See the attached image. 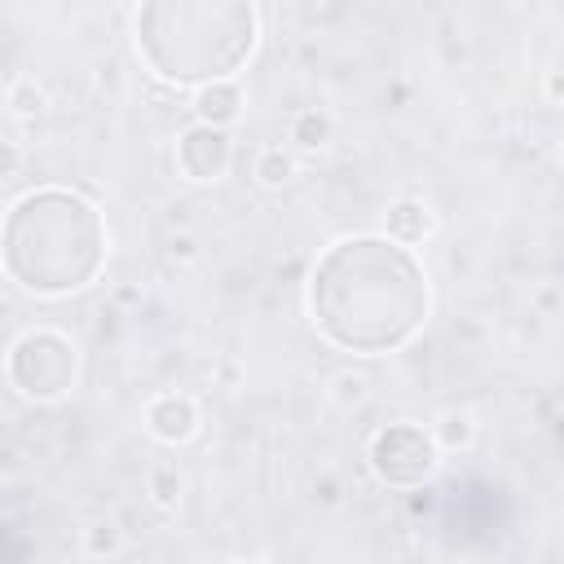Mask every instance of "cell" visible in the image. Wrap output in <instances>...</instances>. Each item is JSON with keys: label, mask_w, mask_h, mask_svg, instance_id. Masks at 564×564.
I'll use <instances>...</instances> for the list:
<instances>
[{"label": "cell", "mask_w": 564, "mask_h": 564, "mask_svg": "<svg viewBox=\"0 0 564 564\" xmlns=\"http://www.w3.org/2000/svg\"><path fill=\"white\" fill-rule=\"evenodd\" d=\"M427 313V273L414 247H401L388 234H348L330 242L308 273V317L339 352H397L423 330Z\"/></svg>", "instance_id": "obj_1"}, {"label": "cell", "mask_w": 564, "mask_h": 564, "mask_svg": "<svg viewBox=\"0 0 564 564\" xmlns=\"http://www.w3.org/2000/svg\"><path fill=\"white\" fill-rule=\"evenodd\" d=\"M4 273L26 295L57 300L75 295L106 269L110 256V229L75 189L44 185L22 194L4 216Z\"/></svg>", "instance_id": "obj_2"}, {"label": "cell", "mask_w": 564, "mask_h": 564, "mask_svg": "<svg viewBox=\"0 0 564 564\" xmlns=\"http://www.w3.org/2000/svg\"><path fill=\"white\" fill-rule=\"evenodd\" d=\"M137 53L176 88L225 84L260 40V9L247 0H150L132 13Z\"/></svg>", "instance_id": "obj_3"}, {"label": "cell", "mask_w": 564, "mask_h": 564, "mask_svg": "<svg viewBox=\"0 0 564 564\" xmlns=\"http://www.w3.org/2000/svg\"><path fill=\"white\" fill-rule=\"evenodd\" d=\"M4 375H9V388L35 405L62 401L79 379V348L70 335L53 326H31L9 344Z\"/></svg>", "instance_id": "obj_4"}, {"label": "cell", "mask_w": 564, "mask_h": 564, "mask_svg": "<svg viewBox=\"0 0 564 564\" xmlns=\"http://www.w3.org/2000/svg\"><path fill=\"white\" fill-rule=\"evenodd\" d=\"M366 458L375 467V476L383 485H397V489H414L423 485L436 463H441V445L432 436V427L423 423H410V419H397V423H383L370 445H366Z\"/></svg>", "instance_id": "obj_5"}, {"label": "cell", "mask_w": 564, "mask_h": 564, "mask_svg": "<svg viewBox=\"0 0 564 564\" xmlns=\"http://www.w3.org/2000/svg\"><path fill=\"white\" fill-rule=\"evenodd\" d=\"M234 163V141L225 128H212V123H189L176 141V167L185 181H198V185H212L229 172Z\"/></svg>", "instance_id": "obj_6"}, {"label": "cell", "mask_w": 564, "mask_h": 564, "mask_svg": "<svg viewBox=\"0 0 564 564\" xmlns=\"http://www.w3.org/2000/svg\"><path fill=\"white\" fill-rule=\"evenodd\" d=\"M145 427L163 445H185L198 432V405L185 392H163L145 405Z\"/></svg>", "instance_id": "obj_7"}, {"label": "cell", "mask_w": 564, "mask_h": 564, "mask_svg": "<svg viewBox=\"0 0 564 564\" xmlns=\"http://www.w3.org/2000/svg\"><path fill=\"white\" fill-rule=\"evenodd\" d=\"M432 207L423 203V198H397V203H388V212H383V234L392 238V242H401V247H414V242H423L427 234H432Z\"/></svg>", "instance_id": "obj_8"}, {"label": "cell", "mask_w": 564, "mask_h": 564, "mask_svg": "<svg viewBox=\"0 0 564 564\" xmlns=\"http://www.w3.org/2000/svg\"><path fill=\"white\" fill-rule=\"evenodd\" d=\"M194 115H198V123H212V128H229V123L242 115V88H238L234 79L198 88V93H194Z\"/></svg>", "instance_id": "obj_9"}, {"label": "cell", "mask_w": 564, "mask_h": 564, "mask_svg": "<svg viewBox=\"0 0 564 564\" xmlns=\"http://www.w3.org/2000/svg\"><path fill=\"white\" fill-rule=\"evenodd\" d=\"M291 141L300 150H317L330 141V115L326 110H295L291 115Z\"/></svg>", "instance_id": "obj_10"}, {"label": "cell", "mask_w": 564, "mask_h": 564, "mask_svg": "<svg viewBox=\"0 0 564 564\" xmlns=\"http://www.w3.org/2000/svg\"><path fill=\"white\" fill-rule=\"evenodd\" d=\"M291 176H295V159H291L282 145H269V150L256 154V181H260L264 189H282Z\"/></svg>", "instance_id": "obj_11"}, {"label": "cell", "mask_w": 564, "mask_h": 564, "mask_svg": "<svg viewBox=\"0 0 564 564\" xmlns=\"http://www.w3.org/2000/svg\"><path fill=\"white\" fill-rule=\"evenodd\" d=\"M145 494H150L154 507L176 511V502H181V476H176V467H172V463L150 467V471H145Z\"/></svg>", "instance_id": "obj_12"}, {"label": "cell", "mask_w": 564, "mask_h": 564, "mask_svg": "<svg viewBox=\"0 0 564 564\" xmlns=\"http://www.w3.org/2000/svg\"><path fill=\"white\" fill-rule=\"evenodd\" d=\"M432 436H436V445H441V449H463V445H471L476 423H471L467 414L449 410V414H441V419L432 423Z\"/></svg>", "instance_id": "obj_13"}, {"label": "cell", "mask_w": 564, "mask_h": 564, "mask_svg": "<svg viewBox=\"0 0 564 564\" xmlns=\"http://www.w3.org/2000/svg\"><path fill=\"white\" fill-rule=\"evenodd\" d=\"M119 546H123L119 524L97 520V524H88V529H84V551H88L93 560H110V555H119Z\"/></svg>", "instance_id": "obj_14"}, {"label": "cell", "mask_w": 564, "mask_h": 564, "mask_svg": "<svg viewBox=\"0 0 564 564\" xmlns=\"http://www.w3.org/2000/svg\"><path fill=\"white\" fill-rule=\"evenodd\" d=\"M40 106H44V97H40V88L31 79H13L9 84V110L13 115H35Z\"/></svg>", "instance_id": "obj_15"}, {"label": "cell", "mask_w": 564, "mask_h": 564, "mask_svg": "<svg viewBox=\"0 0 564 564\" xmlns=\"http://www.w3.org/2000/svg\"><path fill=\"white\" fill-rule=\"evenodd\" d=\"M546 97L551 101H564V70H551L546 75Z\"/></svg>", "instance_id": "obj_16"}, {"label": "cell", "mask_w": 564, "mask_h": 564, "mask_svg": "<svg viewBox=\"0 0 564 564\" xmlns=\"http://www.w3.org/2000/svg\"><path fill=\"white\" fill-rule=\"evenodd\" d=\"M560 163H564V137H560Z\"/></svg>", "instance_id": "obj_17"}, {"label": "cell", "mask_w": 564, "mask_h": 564, "mask_svg": "<svg viewBox=\"0 0 564 564\" xmlns=\"http://www.w3.org/2000/svg\"><path fill=\"white\" fill-rule=\"evenodd\" d=\"M238 564H264V560H238Z\"/></svg>", "instance_id": "obj_18"}]
</instances>
